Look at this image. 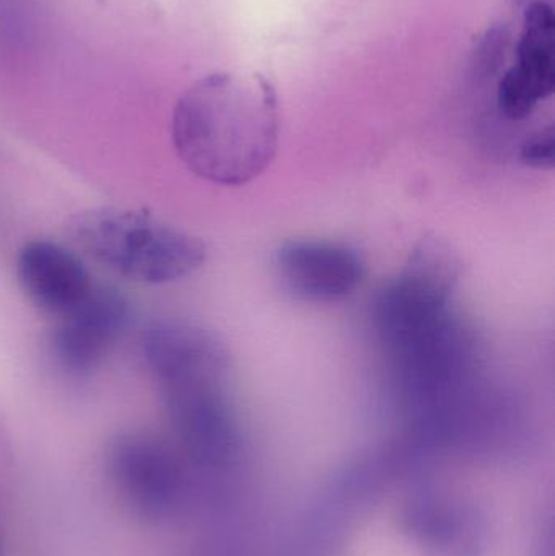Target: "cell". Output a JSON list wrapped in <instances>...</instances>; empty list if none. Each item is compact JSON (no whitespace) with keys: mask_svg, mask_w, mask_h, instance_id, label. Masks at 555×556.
<instances>
[{"mask_svg":"<svg viewBox=\"0 0 555 556\" xmlns=\"http://www.w3.org/2000/svg\"><path fill=\"white\" fill-rule=\"evenodd\" d=\"M72 241L85 256L116 276L146 285L172 283L204 266L199 238L146 211L98 207L72 218Z\"/></svg>","mask_w":555,"mask_h":556,"instance_id":"7a4b0ae2","label":"cell"},{"mask_svg":"<svg viewBox=\"0 0 555 556\" xmlns=\"http://www.w3.org/2000/svg\"><path fill=\"white\" fill-rule=\"evenodd\" d=\"M142 350L159 386L201 372L230 371V353L220 337L189 320L153 323L143 333Z\"/></svg>","mask_w":555,"mask_h":556,"instance_id":"ba28073f","label":"cell"},{"mask_svg":"<svg viewBox=\"0 0 555 556\" xmlns=\"http://www.w3.org/2000/svg\"><path fill=\"white\" fill-rule=\"evenodd\" d=\"M130 307L116 288L93 285L90 293L62 314L51 336V353L71 378H87L110 355L129 324Z\"/></svg>","mask_w":555,"mask_h":556,"instance_id":"277c9868","label":"cell"},{"mask_svg":"<svg viewBox=\"0 0 555 556\" xmlns=\"http://www.w3.org/2000/svg\"><path fill=\"white\" fill-rule=\"evenodd\" d=\"M555 88V15L551 2L524 10L515 62L497 84V106L507 119H527Z\"/></svg>","mask_w":555,"mask_h":556,"instance_id":"5b68a950","label":"cell"},{"mask_svg":"<svg viewBox=\"0 0 555 556\" xmlns=\"http://www.w3.org/2000/svg\"><path fill=\"white\" fill-rule=\"evenodd\" d=\"M524 165L537 169H553L555 165V130L554 126L544 127L531 134L520 150Z\"/></svg>","mask_w":555,"mask_h":556,"instance_id":"8fae6325","label":"cell"},{"mask_svg":"<svg viewBox=\"0 0 555 556\" xmlns=\"http://www.w3.org/2000/svg\"><path fill=\"white\" fill-rule=\"evenodd\" d=\"M16 276L35 306L59 317L77 306L94 285L72 251L45 240L31 241L20 250Z\"/></svg>","mask_w":555,"mask_h":556,"instance_id":"9c48e42d","label":"cell"},{"mask_svg":"<svg viewBox=\"0 0 555 556\" xmlns=\"http://www.w3.org/2000/svg\"><path fill=\"white\" fill-rule=\"evenodd\" d=\"M110 467L121 492L146 515H168L178 506L181 469L159 441L142 434L121 437L111 447Z\"/></svg>","mask_w":555,"mask_h":556,"instance_id":"52a82bcc","label":"cell"},{"mask_svg":"<svg viewBox=\"0 0 555 556\" xmlns=\"http://www.w3.org/2000/svg\"><path fill=\"white\" fill-rule=\"evenodd\" d=\"M276 88L260 72H214L176 101L172 139L179 160L212 185H248L279 147Z\"/></svg>","mask_w":555,"mask_h":556,"instance_id":"6da1fadb","label":"cell"},{"mask_svg":"<svg viewBox=\"0 0 555 556\" xmlns=\"http://www.w3.org/2000/svg\"><path fill=\"white\" fill-rule=\"evenodd\" d=\"M512 2L525 10L527 7L533 5V3L547 2V0H512Z\"/></svg>","mask_w":555,"mask_h":556,"instance_id":"7c38bea8","label":"cell"},{"mask_svg":"<svg viewBox=\"0 0 555 556\" xmlns=\"http://www.w3.org/2000/svg\"><path fill=\"white\" fill-rule=\"evenodd\" d=\"M462 263L449 243L424 238L393 280L371 301V319L387 352L422 336L452 316Z\"/></svg>","mask_w":555,"mask_h":556,"instance_id":"3957f363","label":"cell"},{"mask_svg":"<svg viewBox=\"0 0 555 556\" xmlns=\"http://www.w3.org/2000/svg\"><path fill=\"white\" fill-rule=\"evenodd\" d=\"M274 266L293 296L313 303L344 300L365 278L358 251L335 241H286L277 248Z\"/></svg>","mask_w":555,"mask_h":556,"instance_id":"8992f818","label":"cell"},{"mask_svg":"<svg viewBox=\"0 0 555 556\" xmlns=\"http://www.w3.org/2000/svg\"><path fill=\"white\" fill-rule=\"evenodd\" d=\"M510 31L507 28L489 29L484 36H482L481 42H479L478 49L475 52V71L478 75H494L495 72L501 71L502 61H505V54H507L508 46H510Z\"/></svg>","mask_w":555,"mask_h":556,"instance_id":"30bf717a","label":"cell"}]
</instances>
